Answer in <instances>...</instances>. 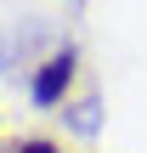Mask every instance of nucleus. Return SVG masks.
Wrapping results in <instances>:
<instances>
[{
    "instance_id": "1",
    "label": "nucleus",
    "mask_w": 147,
    "mask_h": 153,
    "mask_svg": "<svg viewBox=\"0 0 147 153\" xmlns=\"http://www.w3.org/2000/svg\"><path fill=\"white\" fill-rule=\"evenodd\" d=\"M74 79H79V51H74V45H57V51L40 57V68L28 74V102H34V108H68Z\"/></svg>"
},
{
    "instance_id": "2",
    "label": "nucleus",
    "mask_w": 147,
    "mask_h": 153,
    "mask_svg": "<svg viewBox=\"0 0 147 153\" xmlns=\"http://www.w3.org/2000/svg\"><path fill=\"white\" fill-rule=\"evenodd\" d=\"M62 114H68V131H79V136H96V131H102L96 97H85V102H74V108H62Z\"/></svg>"
},
{
    "instance_id": "3",
    "label": "nucleus",
    "mask_w": 147,
    "mask_h": 153,
    "mask_svg": "<svg viewBox=\"0 0 147 153\" xmlns=\"http://www.w3.org/2000/svg\"><path fill=\"white\" fill-rule=\"evenodd\" d=\"M6 153H62V142H51V136H23V142H11Z\"/></svg>"
}]
</instances>
